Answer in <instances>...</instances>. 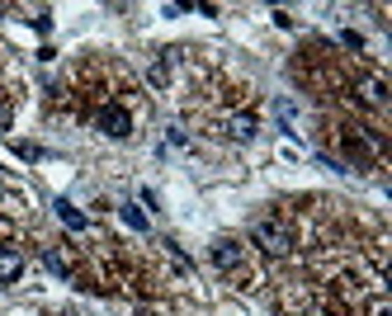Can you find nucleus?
Masks as SVG:
<instances>
[{
    "label": "nucleus",
    "instance_id": "nucleus-1",
    "mask_svg": "<svg viewBox=\"0 0 392 316\" xmlns=\"http://www.w3.org/2000/svg\"><path fill=\"white\" fill-rule=\"evenodd\" d=\"M95 128L104 133V137H114V142H123V137H133V119H128V109H118V104H104L95 114Z\"/></svg>",
    "mask_w": 392,
    "mask_h": 316
},
{
    "label": "nucleus",
    "instance_id": "nucleus-2",
    "mask_svg": "<svg viewBox=\"0 0 392 316\" xmlns=\"http://www.w3.org/2000/svg\"><path fill=\"white\" fill-rule=\"evenodd\" d=\"M251 241L265 250V255H284V250H289V232H284L279 222H255V227H251Z\"/></svg>",
    "mask_w": 392,
    "mask_h": 316
},
{
    "label": "nucleus",
    "instance_id": "nucleus-3",
    "mask_svg": "<svg viewBox=\"0 0 392 316\" xmlns=\"http://www.w3.org/2000/svg\"><path fill=\"white\" fill-rule=\"evenodd\" d=\"M24 274V255L15 246H0V283H15Z\"/></svg>",
    "mask_w": 392,
    "mask_h": 316
},
{
    "label": "nucleus",
    "instance_id": "nucleus-4",
    "mask_svg": "<svg viewBox=\"0 0 392 316\" xmlns=\"http://www.w3.org/2000/svg\"><path fill=\"white\" fill-rule=\"evenodd\" d=\"M222 128H227V137H232V142H251L255 137V114H232Z\"/></svg>",
    "mask_w": 392,
    "mask_h": 316
},
{
    "label": "nucleus",
    "instance_id": "nucleus-5",
    "mask_svg": "<svg viewBox=\"0 0 392 316\" xmlns=\"http://www.w3.org/2000/svg\"><path fill=\"white\" fill-rule=\"evenodd\" d=\"M213 264L217 269H236L241 264V246L236 241H213Z\"/></svg>",
    "mask_w": 392,
    "mask_h": 316
},
{
    "label": "nucleus",
    "instance_id": "nucleus-6",
    "mask_svg": "<svg viewBox=\"0 0 392 316\" xmlns=\"http://www.w3.org/2000/svg\"><path fill=\"white\" fill-rule=\"evenodd\" d=\"M359 95H364V104H383V99H388L383 76H364V80H359Z\"/></svg>",
    "mask_w": 392,
    "mask_h": 316
},
{
    "label": "nucleus",
    "instance_id": "nucleus-7",
    "mask_svg": "<svg viewBox=\"0 0 392 316\" xmlns=\"http://www.w3.org/2000/svg\"><path fill=\"white\" fill-rule=\"evenodd\" d=\"M52 208H57V218L66 222V227H71V232H80V227H85V218H80L76 208H71V203H66V198H57V203H52Z\"/></svg>",
    "mask_w": 392,
    "mask_h": 316
},
{
    "label": "nucleus",
    "instance_id": "nucleus-8",
    "mask_svg": "<svg viewBox=\"0 0 392 316\" xmlns=\"http://www.w3.org/2000/svg\"><path fill=\"white\" fill-rule=\"evenodd\" d=\"M123 222H128V227H133V232H147V218H142L138 208H133V203H128V208H123Z\"/></svg>",
    "mask_w": 392,
    "mask_h": 316
},
{
    "label": "nucleus",
    "instance_id": "nucleus-9",
    "mask_svg": "<svg viewBox=\"0 0 392 316\" xmlns=\"http://www.w3.org/2000/svg\"><path fill=\"white\" fill-rule=\"evenodd\" d=\"M34 29H38V33H48V29H52V10H34Z\"/></svg>",
    "mask_w": 392,
    "mask_h": 316
},
{
    "label": "nucleus",
    "instance_id": "nucleus-10",
    "mask_svg": "<svg viewBox=\"0 0 392 316\" xmlns=\"http://www.w3.org/2000/svg\"><path fill=\"white\" fill-rule=\"evenodd\" d=\"M43 264H48L52 274H61V278H66V259H61V255H52V250H48V255H43Z\"/></svg>",
    "mask_w": 392,
    "mask_h": 316
},
{
    "label": "nucleus",
    "instance_id": "nucleus-11",
    "mask_svg": "<svg viewBox=\"0 0 392 316\" xmlns=\"http://www.w3.org/2000/svg\"><path fill=\"white\" fill-rule=\"evenodd\" d=\"M166 80H170V66H166V61H157V66H152V85H157V90H161Z\"/></svg>",
    "mask_w": 392,
    "mask_h": 316
},
{
    "label": "nucleus",
    "instance_id": "nucleus-12",
    "mask_svg": "<svg viewBox=\"0 0 392 316\" xmlns=\"http://www.w3.org/2000/svg\"><path fill=\"white\" fill-rule=\"evenodd\" d=\"M340 43H345V47H350V52H359V47H364V38H359V33H354V29H345V33H340Z\"/></svg>",
    "mask_w": 392,
    "mask_h": 316
},
{
    "label": "nucleus",
    "instance_id": "nucleus-13",
    "mask_svg": "<svg viewBox=\"0 0 392 316\" xmlns=\"http://www.w3.org/2000/svg\"><path fill=\"white\" fill-rule=\"evenodd\" d=\"M369 316H392L388 312V297H373V302H369Z\"/></svg>",
    "mask_w": 392,
    "mask_h": 316
},
{
    "label": "nucleus",
    "instance_id": "nucleus-14",
    "mask_svg": "<svg viewBox=\"0 0 392 316\" xmlns=\"http://www.w3.org/2000/svg\"><path fill=\"white\" fill-rule=\"evenodd\" d=\"M10 128V104H0V133Z\"/></svg>",
    "mask_w": 392,
    "mask_h": 316
}]
</instances>
